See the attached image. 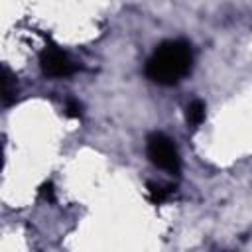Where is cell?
Wrapping results in <instances>:
<instances>
[{
	"label": "cell",
	"mask_w": 252,
	"mask_h": 252,
	"mask_svg": "<svg viewBox=\"0 0 252 252\" xmlns=\"http://www.w3.org/2000/svg\"><path fill=\"white\" fill-rule=\"evenodd\" d=\"M175 195V185L161 183V181H150L148 183V199L154 205H163Z\"/></svg>",
	"instance_id": "cell-4"
},
{
	"label": "cell",
	"mask_w": 252,
	"mask_h": 252,
	"mask_svg": "<svg viewBox=\"0 0 252 252\" xmlns=\"http://www.w3.org/2000/svg\"><path fill=\"white\" fill-rule=\"evenodd\" d=\"M65 114L69 118H81L83 114V104L77 100V98H67L65 102Z\"/></svg>",
	"instance_id": "cell-7"
},
{
	"label": "cell",
	"mask_w": 252,
	"mask_h": 252,
	"mask_svg": "<svg viewBox=\"0 0 252 252\" xmlns=\"http://www.w3.org/2000/svg\"><path fill=\"white\" fill-rule=\"evenodd\" d=\"M14 98H16V79L4 67V71H2V100H4V106H8Z\"/></svg>",
	"instance_id": "cell-6"
},
{
	"label": "cell",
	"mask_w": 252,
	"mask_h": 252,
	"mask_svg": "<svg viewBox=\"0 0 252 252\" xmlns=\"http://www.w3.org/2000/svg\"><path fill=\"white\" fill-rule=\"evenodd\" d=\"M39 67L41 73L49 79H63L75 73V63L71 61V57L59 49L57 45H45L39 53Z\"/></svg>",
	"instance_id": "cell-3"
},
{
	"label": "cell",
	"mask_w": 252,
	"mask_h": 252,
	"mask_svg": "<svg viewBox=\"0 0 252 252\" xmlns=\"http://www.w3.org/2000/svg\"><path fill=\"white\" fill-rule=\"evenodd\" d=\"M39 197H41L43 201H47V203H53V201H55V189H53L51 181H47V183H43V185L39 187Z\"/></svg>",
	"instance_id": "cell-8"
},
{
	"label": "cell",
	"mask_w": 252,
	"mask_h": 252,
	"mask_svg": "<svg viewBox=\"0 0 252 252\" xmlns=\"http://www.w3.org/2000/svg\"><path fill=\"white\" fill-rule=\"evenodd\" d=\"M193 67V49L185 39L159 43L146 61V77L161 87L177 85Z\"/></svg>",
	"instance_id": "cell-1"
},
{
	"label": "cell",
	"mask_w": 252,
	"mask_h": 252,
	"mask_svg": "<svg viewBox=\"0 0 252 252\" xmlns=\"http://www.w3.org/2000/svg\"><path fill=\"white\" fill-rule=\"evenodd\" d=\"M146 154L156 167H159L167 173H179V169H181L179 152H177L173 140L167 138L165 134L152 132L146 140Z\"/></svg>",
	"instance_id": "cell-2"
},
{
	"label": "cell",
	"mask_w": 252,
	"mask_h": 252,
	"mask_svg": "<svg viewBox=\"0 0 252 252\" xmlns=\"http://www.w3.org/2000/svg\"><path fill=\"white\" fill-rule=\"evenodd\" d=\"M205 120V102L195 98L185 106V122L191 128H199Z\"/></svg>",
	"instance_id": "cell-5"
}]
</instances>
